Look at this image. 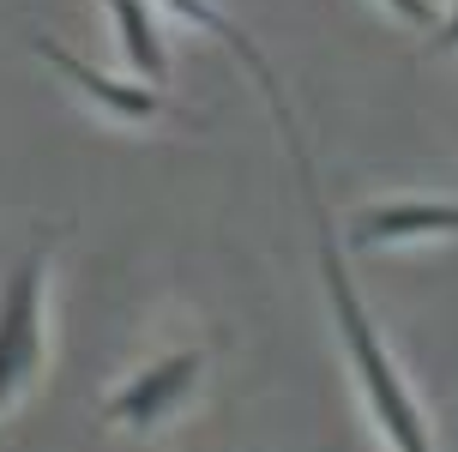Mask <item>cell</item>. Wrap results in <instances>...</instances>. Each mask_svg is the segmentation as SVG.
I'll return each mask as SVG.
<instances>
[{
  "label": "cell",
  "mask_w": 458,
  "mask_h": 452,
  "mask_svg": "<svg viewBox=\"0 0 458 452\" xmlns=\"http://www.w3.org/2000/svg\"><path fill=\"white\" fill-rule=\"evenodd\" d=\"M272 115H277V127H284V139H290V163H296V175H301V200H308V211H314L320 284H326V302H332V320H338V338H344V350H350V368H356V380H362L368 410H374L380 434L392 440V452H435L428 416L416 410L404 374L392 368L386 344H380V332H374V320H368V308H362V295L350 290V271H344V242H338V229H332V211H326L320 187H314V163H308L301 127L290 121V103H284V97H272Z\"/></svg>",
  "instance_id": "6da1fadb"
},
{
  "label": "cell",
  "mask_w": 458,
  "mask_h": 452,
  "mask_svg": "<svg viewBox=\"0 0 458 452\" xmlns=\"http://www.w3.org/2000/svg\"><path fill=\"white\" fill-rule=\"evenodd\" d=\"M43 271H48V253L37 242L0 284V405L43 362Z\"/></svg>",
  "instance_id": "7a4b0ae2"
},
{
  "label": "cell",
  "mask_w": 458,
  "mask_h": 452,
  "mask_svg": "<svg viewBox=\"0 0 458 452\" xmlns=\"http://www.w3.org/2000/svg\"><path fill=\"white\" fill-rule=\"evenodd\" d=\"M199 368H206V350H175V356L151 362L145 374H133V380L114 392L109 405H103V416L109 422H121V429H157L169 410L187 398V386L199 380Z\"/></svg>",
  "instance_id": "3957f363"
},
{
  "label": "cell",
  "mask_w": 458,
  "mask_h": 452,
  "mask_svg": "<svg viewBox=\"0 0 458 452\" xmlns=\"http://www.w3.org/2000/svg\"><path fill=\"white\" fill-rule=\"evenodd\" d=\"M416 235H458V200H392L368 205L350 224V248H386V242H416Z\"/></svg>",
  "instance_id": "277c9868"
},
{
  "label": "cell",
  "mask_w": 458,
  "mask_h": 452,
  "mask_svg": "<svg viewBox=\"0 0 458 452\" xmlns=\"http://www.w3.org/2000/svg\"><path fill=\"white\" fill-rule=\"evenodd\" d=\"M30 48L43 55L55 72H67L72 85L85 90L91 103H103L109 115H127V121H151V115H163V97H151V90H139V85H114V79H103L97 67H85L79 55H67L61 43H48V37H30Z\"/></svg>",
  "instance_id": "5b68a950"
},
{
  "label": "cell",
  "mask_w": 458,
  "mask_h": 452,
  "mask_svg": "<svg viewBox=\"0 0 458 452\" xmlns=\"http://www.w3.org/2000/svg\"><path fill=\"white\" fill-rule=\"evenodd\" d=\"M121 24V55H127V67L139 79H151L163 85L169 79V55H163V30H157V13H151V0H103Z\"/></svg>",
  "instance_id": "8992f818"
},
{
  "label": "cell",
  "mask_w": 458,
  "mask_h": 452,
  "mask_svg": "<svg viewBox=\"0 0 458 452\" xmlns=\"http://www.w3.org/2000/svg\"><path fill=\"white\" fill-rule=\"evenodd\" d=\"M163 6H169V13H182L187 24L211 30V37H224V43H229V48H235V55H242V61L253 67V79L266 85V97H284V85H277V79H272V67H266V55L253 48V37H248V30H242L235 19H224V13H217L211 0H163Z\"/></svg>",
  "instance_id": "52a82bcc"
},
{
  "label": "cell",
  "mask_w": 458,
  "mask_h": 452,
  "mask_svg": "<svg viewBox=\"0 0 458 452\" xmlns=\"http://www.w3.org/2000/svg\"><path fill=\"white\" fill-rule=\"evenodd\" d=\"M428 55H458V0H453V19L435 24V37H428Z\"/></svg>",
  "instance_id": "ba28073f"
},
{
  "label": "cell",
  "mask_w": 458,
  "mask_h": 452,
  "mask_svg": "<svg viewBox=\"0 0 458 452\" xmlns=\"http://www.w3.org/2000/svg\"><path fill=\"white\" fill-rule=\"evenodd\" d=\"M392 13H398V19H411V24H435V6H428V0H386Z\"/></svg>",
  "instance_id": "9c48e42d"
}]
</instances>
